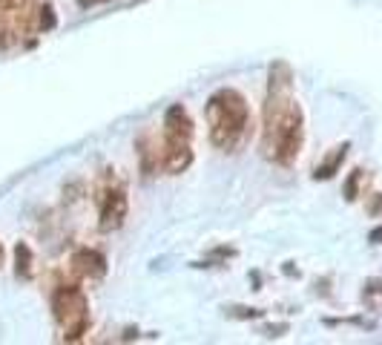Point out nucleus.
<instances>
[{"mask_svg": "<svg viewBox=\"0 0 382 345\" xmlns=\"http://www.w3.org/2000/svg\"><path fill=\"white\" fill-rule=\"evenodd\" d=\"M345 159V147H339L336 153H334V159L331 161H325L322 167H317V179H331L334 173H336V167H339V161Z\"/></svg>", "mask_w": 382, "mask_h": 345, "instance_id": "8", "label": "nucleus"}, {"mask_svg": "<svg viewBox=\"0 0 382 345\" xmlns=\"http://www.w3.org/2000/svg\"><path fill=\"white\" fill-rule=\"evenodd\" d=\"M52 314L60 328V336L69 342L81 339L90 328V302L78 285H60L52 294Z\"/></svg>", "mask_w": 382, "mask_h": 345, "instance_id": "4", "label": "nucleus"}, {"mask_svg": "<svg viewBox=\"0 0 382 345\" xmlns=\"http://www.w3.org/2000/svg\"><path fill=\"white\" fill-rule=\"evenodd\" d=\"M72 267H75V273H78V276H90V280H95V276L107 273V259L98 250L84 248V250H78L72 256Z\"/></svg>", "mask_w": 382, "mask_h": 345, "instance_id": "6", "label": "nucleus"}, {"mask_svg": "<svg viewBox=\"0 0 382 345\" xmlns=\"http://www.w3.org/2000/svg\"><path fill=\"white\" fill-rule=\"evenodd\" d=\"M55 26V15H52V6H41V29H52Z\"/></svg>", "mask_w": 382, "mask_h": 345, "instance_id": "9", "label": "nucleus"}, {"mask_svg": "<svg viewBox=\"0 0 382 345\" xmlns=\"http://www.w3.org/2000/svg\"><path fill=\"white\" fill-rule=\"evenodd\" d=\"M98 204H101V230L104 233H110V230H118L121 225H124V219H127V207H129V201H127V190L121 187V184H107L104 190H101V198H98Z\"/></svg>", "mask_w": 382, "mask_h": 345, "instance_id": "5", "label": "nucleus"}, {"mask_svg": "<svg viewBox=\"0 0 382 345\" xmlns=\"http://www.w3.org/2000/svg\"><path fill=\"white\" fill-rule=\"evenodd\" d=\"M15 273L21 276V280H29L32 276V250L23 242L15 248Z\"/></svg>", "mask_w": 382, "mask_h": 345, "instance_id": "7", "label": "nucleus"}, {"mask_svg": "<svg viewBox=\"0 0 382 345\" xmlns=\"http://www.w3.org/2000/svg\"><path fill=\"white\" fill-rule=\"evenodd\" d=\"M359 179H362V173H359V170H354V176L348 179V187H345L348 198H356V187H359Z\"/></svg>", "mask_w": 382, "mask_h": 345, "instance_id": "10", "label": "nucleus"}, {"mask_svg": "<svg viewBox=\"0 0 382 345\" xmlns=\"http://www.w3.org/2000/svg\"><path fill=\"white\" fill-rule=\"evenodd\" d=\"M290 69L287 63H276L270 69L267 101H265V127H262V150L270 161L287 167L299 159L304 144V118L299 101L290 90Z\"/></svg>", "mask_w": 382, "mask_h": 345, "instance_id": "1", "label": "nucleus"}, {"mask_svg": "<svg viewBox=\"0 0 382 345\" xmlns=\"http://www.w3.org/2000/svg\"><path fill=\"white\" fill-rule=\"evenodd\" d=\"M204 115H207V127H210V142L216 150H224V153H233L250 129V107H248V98L233 90V87H221L210 95L207 107H204Z\"/></svg>", "mask_w": 382, "mask_h": 345, "instance_id": "2", "label": "nucleus"}, {"mask_svg": "<svg viewBox=\"0 0 382 345\" xmlns=\"http://www.w3.org/2000/svg\"><path fill=\"white\" fill-rule=\"evenodd\" d=\"M0 262H4V248H0Z\"/></svg>", "mask_w": 382, "mask_h": 345, "instance_id": "12", "label": "nucleus"}, {"mask_svg": "<svg viewBox=\"0 0 382 345\" xmlns=\"http://www.w3.org/2000/svg\"><path fill=\"white\" fill-rule=\"evenodd\" d=\"M161 167L167 173H184L193 161V121L181 104H173L164 112L161 127Z\"/></svg>", "mask_w": 382, "mask_h": 345, "instance_id": "3", "label": "nucleus"}, {"mask_svg": "<svg viewBox=\"0 0 382 345\" xmlns=\"http://www.w3.org/2000/svg\"><path fill=\"white\" fill-rule=\"evenodd\" d=\"M81 6H98V4H107V0H78Z\"/></svg>", "mask_w": 382, "mask_h": 345, "instance_id": "11", "label": "nucleus"}]
</instances>
